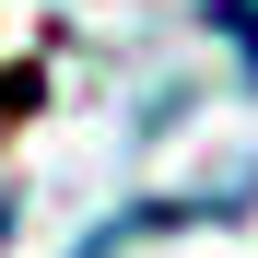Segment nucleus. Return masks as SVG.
I'll list each match as a JSON object with an SVG mask.
<instances>
[{
  "label": "nucleus",
  "instance_id": "f257e3e1",
  "mask_svg": "<svg viewBox=\"0 0 258 258\" xmlns=\"http://www.w3.org/2000/svg\"><path fill=\"white\" fill-rule=\"evenodd\" d=\"M211 24H223L235 47H246V71H258V0H211Z\"/></svg>",
  "mask_w": 258,
  "mask_h": 258
},
{
  "label": "nucleus",
  "instance_id": "f03ea898",
  "mask_svg": "<svg viewBox=\"0 0 258 258\" xmlns=\"http://www.w3.org/2000/svg\"><path fill=\"white\" fill-rule=\"evenodd\" d=\"M0 235H12V200H0Z\"/></svg>",
  "mask_w": 258,
  "mask_h": 258
}]
</instances>
